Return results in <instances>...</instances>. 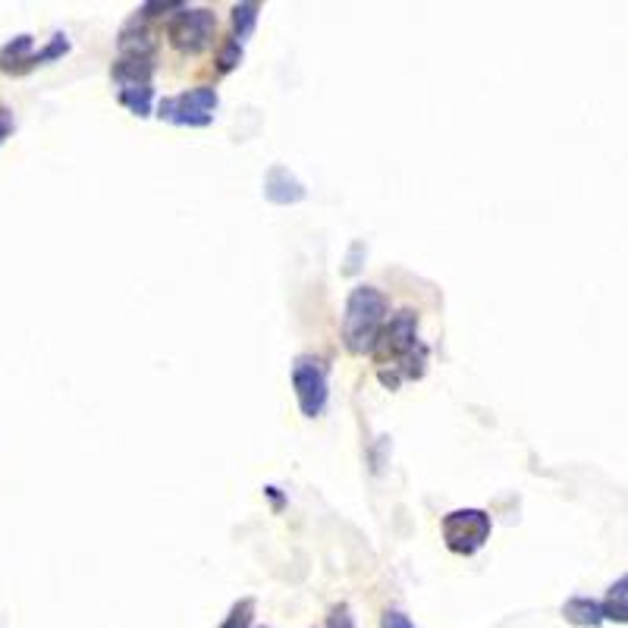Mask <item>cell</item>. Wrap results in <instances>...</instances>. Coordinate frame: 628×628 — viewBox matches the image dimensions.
Listing matches in <instances>:
<instances>
[{
	"label": "cell",
	"mask_w": 628,
	"mask_h": 628,
	"mask_svg": "<svg viewBox=\"0 0 628 628\" xmlns=\"http://www.w3.org/2000/svg\"><path fill=\"white\" fill-rule=\"evenodd\" d=\"M155 60H129V57H117L110 79L117 88V101H120L129 114H136L139 120L151 117L155 110Z\"/></svg>",
	"instance_id": "obj_3"
},
{
	"label": "cell",
	"mask_w": 628,
	"mask_h": 628,
	"mask_svg": "<svg viewBox=\"0 0 628 628\" xmlns=\"http://www.w3.org/2000/svg\"><path fill=\"white\" fill-rule=\"evenodd\" d=\"M493 522L484 509H453L443 516V541L455 557H474L490 541Z\"/></svg>",
	"instance_id": "obj_5"
},
{
	"label": "cell",
	"mask_w": 628,
	"mask_h": 628,
	"mask_svg": "<svg viewBox=\"0 0 628 628\" xmlns=\"http://www.w3.org/2000/svg\"><path fill=\"white\" fill-rule=\"evenodd\" d=\"M186 3L183 0H170V3H145L139 10L141 19H151V17H160V13H179Z\"/></svg>",
	"instance_id": "obj_17"
},
{
	"label": "cell",
	"mask_w": 628,
	"mask_h": 628,
	"mask_svg": "<svg viewBox=\"0 0 628 628\" xmlns=\"http://www.w3.org/2000/svg\"><path fill=\"white\" fill-rule=\"evenodd\" d=\"M264 198H267L271 205L286 208V205L305 202V198H308V189H305V183H302L290 167L274 164V167L267 170V176H264Z\"/></svg>",
	"instance_id": "obj_8"
},
{
	"label": "cell",
	"mask_w": 628,
	"mask_h": 628,
	"mask_svg": "<svg viewBox=\"0 0 628 628\" xmlns=\"http://www.w3.org/2000/svg\"><path fill=\"white\" fill-rule=\"evenodd\" d=\"M243 63V45L239 41H233V38H227L224 45H220V51H217V72H233L236 67Z\"/></svg>",
	"instance_id": "obj_15"
},
{
	"label": "cell",
	"mask_w": 628,
	"mask_h": 628,
	"mask_svg": "<svg viewBox=\"0 0 628 628\" xmlns=\"http://www.w3.org/2000/svg\"><path fill=\"white\" fill-rule=\"evenodd\" d=\"M377 374H381V384L396 390L402 381H415L424 374L428 365V346L419 340V312H402L390 314L384 324V331L374 343L371 352Z\"/></svg>",
	"instance_id": "obj_1"
},
{
	"label": "cell",
	"mask_w": 628,
	"mask_h": 628,
	"mask_svg": "<svg viewBox=\"0 0 628 628\" xmlns=\"http://www.w3.org/2000/svg\"><path fill=\"white\" fill-rule=\"evenodd\" d=\"M252 619H255V600L245 597L239 604H233V610H229V616L224 619V626L220 628H248L252 626Z\"/></svg>",
	"instance_id": "obj_16"
},
{
	"label": "cell",
	"mask_w": 628,
	"mask_h": 628,
	"mask_svg": "<svg viewBox=\"0 0 628 628\" xmlns=\"http://www.w3.org/2000/svg\"><path fill=\"white\" fill-rule=\"evenodd\" d=\"M220 107V95L217 88L210 86H198L183 91V95H174V98H164L157 105V117L174 126H189V129H202V126H210L214 122V114Z\"/></svg>",
	"instance_id": "obj_4"
},
{
	"label": "cell",
	"mask_w": 628,
	"mask_h": 628,
	"mask_svg": "<svg viewBox=\"0 0 628 628\" xmlns=\"http://www.w3.org/2000/svg\"><path fill=\"white\" fill-rule=\"evenodd\" d=\"M293 390H296L298 409L305 419L324 415L327 400H331V384H327V367L314 355H298L293 362Z\"/></svg>",
	"instance_id": "obj_7"
},
{
	"label": "cell",
	"mask_w": 628,
	"mask_h": 628,
	"mask_svg": "<svg viewBox=\"0 0 628 628\" xmlns=\"http://www.w3.org/2000/svg\"><path fill=\"white\" fill-rule=\"evenodd\" d=\"M36 70V38L17 36L0 48V72L7 76H26Z\"/></svg>",
	"instance_id": "obj_9"
},
{
	"label": "cell",
	"mask_w": 628,
	"mask_h": 628,
	"mask_svg": "<svg viewBox=\"0 0 628 628\" xmlns=\"http://www.w3.org/2000/svg\"><path fill=\"white\" fill-rule=\"evenodd\" d=\"M13 129H17V120H13V114L7 110V107H0V145L13 136Z\"/></svg>",
	"instance_id": "obj_19"
},
{
	"label": "cell",
	"mask_w": 628,
	"mask_h": 628,
	"mask_svg": "<svg viewBox=\"0 0 628 628\" xmlns=\"http://www.w3.org/2000/svg\"><path fill=\"white\" fill-rule=\"evenodd\" d=\"M217 36V17L208 7H183L170 22H167V38L176 51L202 53L208 51Z\"/></svg>",
	"instance_id": "obj_6"
},
{
	"label": "cell",
	"mask_w": 628,
	"mask_h": 628,
	"mask_svg": "<svg viewBox=\"0 0 628 628\" xmlns=\"http://www.w3.org/2000/svg\"><path fill=\"white\" fill-rule=\"evenodd\" d=\"M381 628H415V626H412V619H409L405 612L386 610L384 616H381Z\"/></svg>",
	"instance_id": "obj_18"
},
{
	"label": "cell",
	"mask_w": 628,
	"mask_h": 628,
	"mask_svg": "<svg viewBox=\"0 0 628 628\" xmlns=\"http://www.w3.org/2000/svg\"><path fill=\"white\" fill-rule=\"evenodd\" d=\"M117 51L120 57H129V60H155L157 57V38L151 29H145L139 19L133 26H126L120 32V41H117Z\"/></svg>",
	"instance_id": "obj_10"
},
{
	"label": "cell",
	"mask_w": 628,
	"mask_h": 628,
	"mask_svg": "<svg viewBox=\"0 0 628 628\" xmlns=\"http://www.w3.org/2000/svg\"><path fill=\"white\" fill-rule=\"evenodd\" d=\"M390 305L386 296L374 286H355L346 298V312H343V346L350 355H371L374 343L384 331Z\"/></svg>",
	"instance_id": "obj_2"
},
{
	"label": "cell",
	"mask_w": 628,
	"mask_h": 628,
	"mask_svg": "<svg viewBox=\"0 0 628 628\" xmlns=\"http://www.w3.org/2000/svg\"><path fill=\"white\" fill-rule=\"evenodd\" d=\"M331 628H355V622H352L350 607H333Z\"/></svg>",
	"instance_id": "obj_20"
},
{
	"label": "cell",
	"mask_w": 628,
	"mask_h": 628,
	"mask_svg": "<svg viewBox=\"0 0 628 628\" xmlns=\"http://www.w3.org/2000/svg\"><path fill=\"white\" fill-rule=\"evenodd\" d=\"M262 17V3H236L233 7V41L245 45L248 38L255 36V26Z\"/></svg>",
	"instance_id": "obj_13"
},
{
	"label": "cell",
	"mask_w": 628,
	"mask_h": 628,
	"mask_svg": "<svg viewBox=\"0 0 628 628\" xmlns=\"http://www.w3.org/2000/svg\"><path fill=\"white\" fill-rule=\"evenodd\" d=\"M600 607H604V619L628 626V572L619 581H612Z\"/></svg>",
	"instance_id": "obj_12"
},
{
	"label": "cell",
	"mask_w": 628,
	"mask_h": 628,
	"mask_svg": "<svg viewBox=\"0 0 628 628\" xmlns=\"http://www.w3.org/2000/svg\"><path fill=\"white\" fill-rule=\"evenodd\" d=\"M70 53V38L63 36V32H53L51 41L36 51V67H45V63H53V60H60V57H67Z\"/></svg>",
	"instance_id": "obj_14"
},
{
	"label": "cell",
	"mask_w": 628,
	"mask_h": 628,
	"mask_svg": "<svg viewBox=\"0 0 628 628\" xmlns=\"http://www.w3.org/2000/svg\"><path fill=\"white\" fill-rule=\"evenodd\" d=\"M562 619L578 628H600L607 622L600 600H591V597H572V600H566V604H562Z\"/></svg>",
	"instance_id": "obj_11"
}]
</instances>
